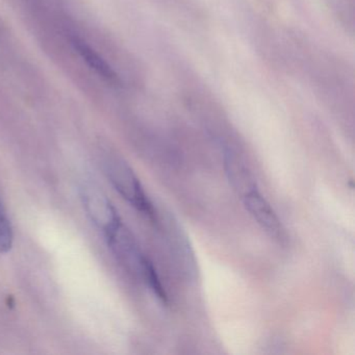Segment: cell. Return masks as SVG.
I'll use <instances>...</instances> for the list:
<instances>
[{"instance_id":"obj_1","label":"cell","mask_w":355,"mask_h":355,"mask_svg":"<svg viewBox=\"0 0 355 355\" xmlns=\"http://www.w3.org/2000/svg\"><path fill=\"white\" fill-rule=\"evenodd\" d=\"M101 162L107 180L120 196L137 211L153 219L155 217V209L130 165L121 157L111 153L105 155Z\"/></svg>"},{"instance_id":"obj_2","label":"cell","mask_w":355,"mask_h":355,"mask_svg":"<svg viewBox=\"0 0 355 355\" xmlns=\"http://www.w3.org/2000/svg\"><path fill=\"white\" fill-rule=\"evenodd\" d=\"M83 207L97 230L107 236L122 223L117 209L96 184L86 182L80 189Z\"/></svg>"},{"instance_id":"obj_3","label":"cell","mask_w":355,"mask_h":355,"mask_svg":"<svg viewBox=\"0 0 355 355\" xmlns=\"http://www.w3.org/2000/svg\"><path fill=\"white\" fill-rule=\"evenodd\" d=\"M105 239L118 261L123 263L130 271L141 275L145 257L141 252L140 247L132 232L121 223Z\"/></svg>"},{"instance_id":"obj_4","label":"cell","mask_w":355,"mask_h":355,"mask_svg":"<svg viewBox=\"0 0 355 355\" xmlns=\"http://www.w3.org/2000/svg\"><path fill=\"white\" fill-rule=\"evenodd\" d=\"M243 202L251 217L271 238L278 242L284 240V226L273 207L263 198L259 190L253 191L245 196Z\"/></svg>"},{"instance_id":"obj_5","label":"cell","mask_w":355,"mask_h":355,"mask_svg":"<svg viewBox=\"0 0 355 355\" xmlns=\"http://www.w3.org/2000/svg\"><path fill=\"white\" fill-rule=\"evenodd\" d=\"M226 175L236 194L242 199L257 190V182L252 172L244 161L232 150H227L224 157Z\"/></svg>"},{"instance_id":"obj_6","label":"cell","mask_w":355,"mask_h":355,"mask_svg":"<svg viewBox=\"0 0 355 355\" xmlns=\"http://www.w3.org/2000/svg\"><path fill=\"white\" fill-rule=\"evenodd\" d=\"M72 44H73L74 49L78 51V53H80L83 60L88 64L89 67L94 70L105 82L111 85H115V86L120 85L119 76L94 49H91L86 42L80 40V38H76V37L72 39Z\"/></svg>"},{"instance_id":"obj_7","label":"cell","mask_w":355,"mask_h":355,"mask_svg":"<svg viewBox=\"0 0 355 355\" xmlns=\"http://www.w3.org/2000/svg\"><path fill=\"white\" fill-rule=\"evenodd\" d=\"M170 232H171L172 236V247L175 251L178 261L182 263L184 273H187L189 277L195 278L198 269H197L196 259H195V254L193 252V249L191 248L188 238L176 225H172Z\"/></svg>"},{"instance_id":"obj_8","label":"cell","mask_w":355,"mask_h":355,"mask_svg":"<svg viewBox=\"0 0 355 355\" xmlns=\"http://www.w3.org/2000/svg\"><path fill=\"white\" fill-rule=\"evenodd\" d=\"M14 244V230L7 209L0 199V253H8Z\"/></svg>"},{"instance_id":"obj_9","label":"cell","mask_w":355,"mask_h":355,"mask_svg":"<svg viewBox=\"0 0 355 355\" xmlns=\"http://www.w3.org/2000/svg\"><path fill=\"white\" fill-rule=\"evenodd\" d=\"M141 276L146 280L147 284L150 286L153 293L157 295V298L163 302H167V294H166L165 288H163V284H162L161 279H159V274L157 273L155 266L147 257H145Z\"/></svg>"},{"instance_id":"obj_10","label":"cell","mask_w":355,"mask_h":355,"mask_svg":"<svg viewBox=\"0 0 355 355\" xmlns=\"http://www.w3.org/2000/svg\"><path fill=\"white\" fill-rule=\"evenodd\" d=\"M343 26L353 30V0H327Z\"/></svg>"}]
</instances>
